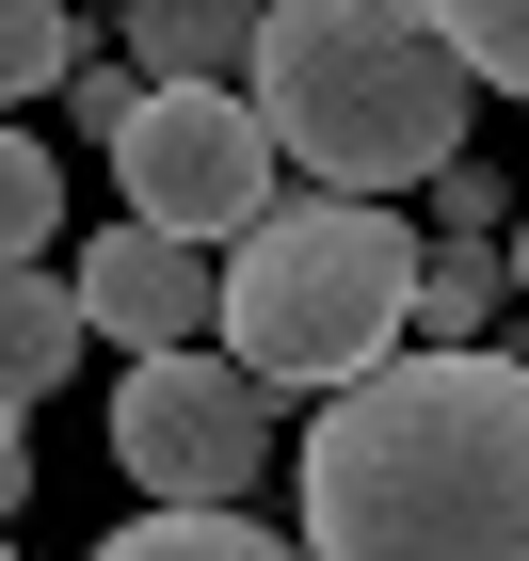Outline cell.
Segmentation results:
<instances>
[{
    "label": "cell",
    "instance_id": "obj_1",
    "mask_svg": "<svg viewBox=\"0 0 529 561\" xmlns=\"http://www.w3.org/2000/svg\"><path fill=\"white\" fill-rule=\"evenodd\" d=\"M306 561H529V353H401L321 401Z\"/></svg>",
    "mask_w": 529,
    "mask_h": 561
},
{
    "label": "cell",
    "instance_id": "obj_2",
    "mask_svg": "<svg viewBox=\"0 0 529 561\" xmlns=\"http://www.w3.org/2000/svg\"><path fill=\"white\" fill-rule=\"evenodd\" d=\"M241 96H257L273 161H306V193H353V209H386L401 176H449L482 129L465 48L417 0H273Z\"/></svg>",
    "mask_w": 529,
    "mask_h": 561
},
{
    "label": "cell",
    "instance_id": "obj_3",
    "mask_svg": "<svg viewBox=\"0 0 529 561\" xmlns=\"http://www.w3.org/2000/svg\"><path fill=\"white\" fill-rule=\"evenodd\" d=\"M417 273L434 241L401 209H353V193H289V209L225 257V353L257 369L273 401H353L369 369L417 353Z\"/></svg>",
    "mask_w": 529,
    "mask_h": 561
},
{
    "label": "cell",
    "instance_id": "obj_4",
    "mask_svg": "<svg viewBox=\"0 0 529 561\" xmlns=\"http://www.w3.org/2000/svg\"><path fill=\"white\" fill-rule=\"evenodd\" d=\"M273 417H289V401H273L241 353H161V369L113 386V466H129L161 514H241L273 481Z\"/></svg>",
    "mask_w": 529,
    "mask_h": 561
},
{
    "label": "cell",
    "instance_id": "obj_5",
    "mask_svg": "<svg viewBox=\"0 0 529 561\" xmlns=\"http://www.w3.org/2000/svg\"><path fill=\"white\" fill-rule=\"evenodd\" d=\"M113 176H129V225H161V241H257L289 193H273V129L257 96H145L129 145H113Z\"/></svg>",
    "mask_w": 529,
    "mask_h": 561
},
{
    "label": "cell",
    "instance_id": "obj_6",
    "mask_svg": "<svg viewBox=\"0 0 529 561\" xmlns=\"http://www.w3.org/2000/svg\"><path fill=\"white\" fill-rule=\"evenodd\" d=\"M81 321L129 337V369L209 353L225 337V257H193V241H161V225H96L81 241Z\"/></svg>",
    "mask_w": 529,
    "mask_h": 561
},
{
    "label": "cell",
    "instance_id": "obj_7",
    "mask_svg": "<svg viewBox=\"0 0 529 561\" xmlns=\"http://www.w3.org/2000/svg\"><path fill=\"white\" fill-rule=\"evenodd\" d=\"M81 337H96V321H81V273H0V401H16V417L81 369Z\"/></svg>",
    "mask_w": 529,
    "mask_h": 561
},
{
    "label": "cell",
    "instance_id": "obj_8",
    "mask_svg": "<svg viewBox=\"0 0 529 561\" xmlns=\"http://www.w3.org/2000/svg\"><path fill=\"white\" fill-rule=\"evenodd\" d=\"M497 305H514V241H434V273H417V353H482Z\"/></svg>",
    "mask_w": 529,
    "mask_h": 561
},
{
    "label": "cell",
    "instance_id": "obj_9",
    "mask_svg": "<svg viewBox=\"0 0 529 561\" xmlns=\"http://www.w3.org/2000/svg\"><path fill=\"white\" fill-rule=\"evenodd\" d=\"M96 561H306L289 529H257V514H129Z\"/></svg>",
    "mask_w": 529,
    "mask_h": 561
},
{
    "label": "cell",
    "instance_id": "obj_10",
    "mask_svg": "<svg viewBox=\"0 0 529 561\" xmlns=\"http://www.w3.org/2000/svg\"><path fill=\"white\" fill-rule=\"evenodd\" d=\"M81 81V16L65 0H0V129H16V96H65Z\"/></svg>",
    "mask_w": 529,
    "mask_h": 561
},
{
    "label": "cell",
    "instance_id": "obj_11",
    "mask_svg": "<svg viewBox=\"0 0 529 561\" xmlns=\"http://www.w3.org/2000/svg\"><path fill=\"white\" fill-rule=\"evenodd\" d=\"M48 225H65V161L33 129H0V273H48Z\"/></svg>",
    "mask_w": 529,
    "mask_h": 561
},
{
    "label": "cell",
    "instance_id": "obj_12",
    "mask_svg": "<svg viewBox=\"0 0 529 561\" xmlns=\"http://www.w3.org/2000/svg\"><path fill=\"white\" fill-rule=\"evenodd\" d=\"M449 48H465V81L482 96H529V0H434Z\"/></svg>",
    "mask_w": 529,
    "mask_h": 561
},
{
    "label": "cell",
    "instance_id": "obj_13",
    "mask_svg": "<svg viewBox=\"0 0 529 561\" xmlns=\"http://www.w3.org/2000/svg\"><path fill=\"white\" fill-rule=\"evenodd\" d=\"M434 225H449V241H514L529 209H514V193H497L482 161H449V176H434Z\"/></svg>",
    "mask_w": 529,
    "mask_h": 561
},
{
    "label": "cell",
    "instance_id": "obj_14",
    "mask_svg": "<svg viewBox=\"0 0 529 561\" xmlns=\"http://www.w3.org/2000/svg\"><path fill=\"white\" fill-rule=\"evenodd\" d=\"M65 113H81L96 145H129V113H145V65H81V81H65Z\"/></svg>",
    "mask_w": 529,
    "mask_h": 561
},
{
    "label": "cell",
    "instance_id": "obj_15",
    "mask_svg": "<svg viewBox=\"0 0 529 561\" xmlns=\"http://www.w3.org/2000/svg\"><path fill=\"white\" fill-rule=\"evenodd\" d=\"M16 497H33V417L0 401V514H16Z\"/></svg>",
    "mask_w": 529,
    "mask_h": 561
},
{
    "label": "cell",
    "instance_id": "obj_16",
    "mask_svg": "<svg viewBox=\"0 0 529 561\" xmlns=\"http://www.w3.org/2000/svg\"><path fill=\"white\" fill-rule=\"evenodd\" d=\"M514 305H529V225H514ZM497 353H529V337H497Z\"/></svg>",
    "mask_w": 529,
    "mask_h": 561
},
{
    "label": "cell",
    "instance_id": "obj_17",
    "mask_svg": "<svg viewBox=\"0 0 529 561\" xmlns=\"http://www.w3.org/2000/svg\"><path fill=\"white\" fill-rule=\"evenodd\" d=\"M0 561H16V546H0Z\"/></svg>",
    "mask_w": 529,
    "mask_h": 561
}]
</instances>
